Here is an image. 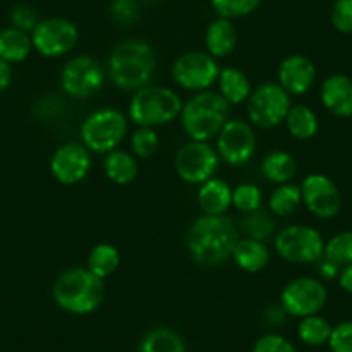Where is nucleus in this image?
Returning a JSON list of instances; mask_svg holds the SVG:
<instances>
[{
	"label": "nucleus",
	"instance_id": "1",
	"mask_svg": "<svg viewBox=\"0 0 352 352\" xmlns=\"http://www.w3.org/2000/svg\"><path fill=\"white\" fill-rule=\"evenodd\" d=\"M239 240V228L230 216L202 214L188 230L187 250L195 263L212 268L232 257Z\"/></svg>",
	"mask_w": 352,
	"mask_h": 352
},
{
	"label": "nucleus",
	"instance_id": "2",
	"mask_svg": "<svg viewBox=\"0 0 352 352\" xmlns=\"http://www.w3.org/2000/svg\"><path fill=\"white\" fill-rule=\"evenodd\" d=\"M157 67V57L148 42L140 38L123 40L109 54L106 73L111 83L124 92H137L151 85Z\"/></svg>",
	"mask_w": 352,
	"mask_h": 352
},
{
	"label": "nucleus",
	"instance_id": "3",
	"mask_svg": "<svg viewBox=\"0 0 352 352\" xmlns=\"http://www.w3.org/2000/svg\"><path fill=\"white\" fill-rule=\"evenodd\" d=\"M104 280L80 266L60 273L52 287V299L57 307L74 316H85L97 311L104 302Z\"/></svg>",
	"mask_w": 352,
	"mask_h": 352
},
{
	"label": "nucleus",
	"instance_id": "4",
	"mask_svg": "<svg viewBox=\"0 0 352 352\" xmlns=\"http://www.w3.org/2000/svg\"><path fill=\"white\" fill-rule=\"evenodd\" d=\"M232 120V106L218 92L194 94L180 113L182 128L190 140L209 142L216 138Z\"/></svg>",
	"mask_w": 352,
	"mask_h": 352
},
{
	"label": "nucleus",
	"instance_id": "5",
	"mask_svg": "<svg viewBox=\"0 0 352 352\" xmlns=\"http://www.w3.org/2000/svg\"><path fill=\"white\" fill-rule=\"evenodd\" d=\"M182 107V97L173 88L147 85L131 96L128 104V120L137 126H164L180 118Z\"/></svg>",
	"mask_w": 352,
	"mask_h": 352
},
{
	"label": "nucleus",
	"instance_id": "6",
	"mask_svg": "<svg viewBox=\"0 0 352 352\" xmlns=\"http://www.w3.org/2000/svg\"><path fill=\"white\" fill-rule=\"evenodd\" d=\"M128 116L116 107H102L88 114L80 126L81 144L94 154L116 151L128 135Z\"/></svg>",
	"mask_w": 352,
	"mask_h": 352
},
{
	"label": "nucleus",
	"instance_id": "7",
	"mask_svg": "<svg viewBox=\"0 0 352 352\" xmlns=\"http://www.w3.org/2000/svg\"><path fill=\"white\" fill-rule=\"evenodd\" d=\"M273 247L278 257L292 264H314L323 259L324 240L309 225H289L273 236Z\"/></svg>",
	"mask_w": 352,
	"mask_h": 352
},
{
	"label": "nucleus",
	"instance_id": "8",
	"mask_svg": "<svg viewBox=\"0 0 352 352\" xmlns=\"http://www.w3.org/2000/svg\"><path fill=\"white\" fill-rule=\"evenodd\" d=\"M292 107L289 94L273 81H264L252 88L247 99V118L252 126L270 130L285 123V118Z\"/></svg>",
	"mask_w": 352,
	"mask_h": 352
},
{
	"label": "nucleus",
	"instance_id": "9",
	"mask_svg": "<svg viewBox=\"0 0 352 352\" xmlns=\"http://www.w3.org/2000/svg\"><path fill=\"white\" fill-rule=\"evenodd\" d=\"M106 67L92 56H74L60 69V90L73 99H90L106 83Z\"/></svg>",
	"mask_w": 352,
	"mask_h": 352
},
{
	"label": "nucleus",
	"instance_id": "10",
	"mask_svg": "<svg viewBox=\"0 0 352 352\" xmlns=\"http://www.w3.org/2000/svg\"><path fill=\"white\" fill-rule=\"evenodd\" d=\"M218 59L204 50H190L176 57L171 67V76L182 90L187 92H206L218 81L219 76Z\"/></svg>",
	"mask_w": 352,
	"mask_h": 352
},
{
	"label": "nucleus",
	"instance_id": "11",
	"mask_svg": "<svg viewBox=\"0 0 352 352\" xmlns=\"http://www.w3.org/2000/svg\"><path fill=\"white\" fill-rule=\"evenodd\" d=\"M219 162L221 159L209 142L190 140L182 145L175 155L176 175L188 185H202L214 178Z\"/></svg>",
	"mask_w": 352,
	"mask_h": 352
},
{
	"label": "nucleus",
	"instance_id": "12",
	"mask_svg": "<svg viewBox=\"0 0 352 352\" xmlns=\"http://www.w3.org/2000/svg\"><path fill=\"white\" fill-rule=\"evenodd\" d=\"M80 42V30L71 19L47 18L40 19L32 32L33 50L47 59L67 56Z\"/></svg>",
	"mask_w": 352,
	"mask_h": 352
},
{
	"label": "nucleus",
	"instance_id": "13",
	"mask_svg": "<svg viewBox=\"0 0 352 352\" xmlns=\"http://www.w3.org/2000/svg\"><path fill=\"white\" fill-rule=\"evenodd\" d=\"M216 152L221 162L233 168L249 164L257 151V137L252 124L243 120H230L216 137Z\"/></svg>",
	"mask_w": 352,
	"mask_h": 352
},
{
	"label": "nucleus",
	"instance_id": "14",
	"mask_svg": "<svg viewBox=\"0 0 352 352\" xmlns=\"http://www.w3.org/2000/svg\"><path fill=\"white\" fill-rule=\"evenodd\" d=\"M328 299L327 287L313 276H299L283 287L280 306L292 318H306L318 314Z\"/></svg>",
	"mask_w": 352,
	"mask_h": 352
},
{
	"label": "nucleus",
	"instance_id": "15",
	"mask_svg": "<svg viewBox=\"0 0 352 352\" xmlns=\"http://www.w3.org/2000/svg\"><path fill=\"white\" fill-rule=\"evenodd\" d=\"M300 195L302 204L316 218L328 219L338 214L342 208V195L331 178L321 173H311L302 180Z\"/></svg>",
	"mask_w": 352,
	"mask_h": 352
},
{
	"label": "nucleus",
	"instance_id": "16",
	"mask_svg": "<svg viewBox=\"0 0 352 352\" xmlns=\"http://www.w3.org/2000/svg\"><path fill=\"white\" fill-rule=\"evenodd\" d=\"M90 169H92V152L78 142L60 145L50 157V173L60 185L66 187L83 182Z\"/></svg>",
	"mask_w": 352,
	"mask_h": 352
},
{
	"label": "nucleus",
	"instance_id": "17",
	"mask_svg": "<svg viewBox=\"0 0 352 352\" xmlns=\"http://www.w3.org/2000/svg\"><path fill=\"white\" fill-rule=\"evenodd\" d=\"M314 80H316V67L309 57L302 54H290L280 63L278 85L290 97L304 96L309 92Z\"/></svg>",
	"mask_w": 352,
	"mask_h": 352
},
{
	"label": "nucleus",
	"instance_id": "18",
	"mask_svg": "<svg viewBox=\"0 0 352 352\" xmlns=\"http://www.w3.org/2000/svg\"><path fill=\"white\" fill-rule=\"evenodd\" d=\"M321 104L338 118L352 116V80L345 74H331L321 83Z\"/></svg>",
	"mask_w": 352,
	"mask_h": 352
},
{
	"label": "nucleus",
	"instance_id": "19",
	"mask_svg": "<svg viewBox=\"0 0 352 352\" xmlns=\"http://www.w3.org/2000/svg\"><path fill=\"white\" fill-rule=\"evenodd\" d=\"M232 190L233 188L230 187L228 182L218 178V176L199 185L197 204L201 208L202 214H226V211L232 208Z\"/></svg>",
	"mask_w": 352,
	"mask_h": 352
},
{
	"label": "nucleus",
	"instance_id": "20",
	"mask_svg": "<svg viewBox=\"0 0 352 352\" xmlns=\"http://www.w3.org/2000/svg\"><path fill=\"white\" fill-rule=\"evenodd\" d=\"M206 52L211 54L214 59L228 57L235 50L239 42V33H236L233 21L225 18H216L206 30Z\"/></svg>",
	"mask_w": 352,
	"mask_h": 352
},
{
	"label": "nucleus",
	"instance_id": "21",
	"mask_svg": "<svg viewBox=\"0 0 352 352\" xmlns=\"http://www.w3.org/2000/svg\"><path fill=\"white\" fill-rule=\"evenodd\" d=\"M232 259L242 272L259 273L270 264L272 252L264 242L254 239H240L233 249Z\"/></svg>",
	"mask_w": 352,
	"mask_h": 352
},
{
	"label": "nucleus",
	"instance_id": "22",
	"mask_svg": "<svg viewBox=\"0 0 352 352\" xmlns=\"http://www.w3.org/2000/svg\"><path fill=\"white\" fill-rule=\"evenodd\" d=\"M218 94L230 104V106H240L245 104L252 92L249 76L239 67H223L218 76Z\"/></svg>",
	"mask_w": 352,
	"mask_h": 352
},
{
	"label": "nucleus",
	"instance_id": "23",
	"mask_svg": "<svg viewBox=\"0 0 352 352\" xmlns=\"http://www.w3.org/2000/svg\"><path fill=\"white\" fill-rule=\"evenodd\" d=\"M296 157L287 151H272L261 161V175L275 185L290 184L297 175Z\"/></svg>",
	"mask_w": 352,
	"mask_h": 352
},
{
	"label": "nucleus",
	"instance_id": "24",
	"mask_svg": "<svg viewBox=\"0 0 352 352\" xmlns=\"http://www.w3.org/2000/svg\"><path fill=\"white\" fill-rule=\"evenodd\" d=\"M104 175L116 185H130L137 180L138 176V161L131 152L111 151L104 155L102 161Z\"/></svg>",
	"mask_w": 352,
	"mask_h": 352
},
{
	"label": "nucleus",
	"instance_id": "25",
	"mask_svg": "<svg viewBox=\"0 0 352 352\" xmlns=\"http://www.w3.org/2000/svg\"><path fill=\"white\" fill-rule=\"evenodd\" d=\"M33 50L32 35L12 26L0 32V59L9 64L23 63Z\"/></svg>",
	"mask_w": 352,
	"mask_h": 352
},
{
	"label": "nucleus",
	"instance_id": "26",
	"mask_svg": "<svg viewBox=\"0 0 352 352\" xmlns=\"http://www.w3.org/2000/svg\"><path fill=\"white\" fill-rule=\"evenodd\" d=\"M121 264V254L113 243H97L87 257V268L99 278L106 280L116 273Z\"/></svg>",
	"mask_w": 352,
	"mask_h": 352
},
{
	"label": "nucleus",
	"instance_id": "27",
	"mask_svg": "<svg viewBox=\"0 0 352 352\" xmlns=\"http://www.w3.org/2000/svg\"><path fill=\"white\" fill-rule=\"evenodd\" d=\"M285 126L296 140H311L318 133L320 121L311 107L299 104V106L290 107L285 118Z\"/></svg>",
	"mask_w": 352,
	"mask_h": 352
},
{
	"label": "nucleus",
	"instance_id": "28",
	"mask_svg": "<svg viewBox=\"0 0 352 352\" xmlns=\"http://www.w3.org/2000/svg\"><path fill=\"white\" fill-rule=\"evenodd\" d=\"M302 204V195H300V187L296 184H283L273 190L268 201V211L275 218H289Z\"/></svg>",
	"mask_w": 352,
	"mask_h": 352
},
{
	"label": "nucleus",
	"instance_id": "29",
	"mask_svg": "<svg viewBox=\"0 0 352 352\" xmlns=\"http://www.w3.org/2000/svg\"><path fill=\"white\" fill-rule=\"evenodd\" d=\"M140 352H187V345L178 331L159 327L145 333L142 338Z\"/></svg>",
	"mask_w": 352,
	"mask_h": 352
},
{
	"label": "nucleus",
	"instance_id": "30",
	"mask_svg": "<svg viewBox=\"0 0 352 352\" xmlns=\"http://www.w3.org/2000/svg\"><path fill=\"white\" fill-rule=\"evenodd\" d=\"M242 230L245 233L247 239L259 240V242H268L275 236L276 233V223L275 216L268 211V209H257V211L249 212L243 216Z\"/></svg>",
	"mask_w": 352,
	"mask_h": 352
},
{
	"label": "nucleus",
	"instance_id": "31",
	"mask_svg": "<svg viewBox=\"0 0 352 352\" xmlns=\"http://www.w3.org/2000/svg\"><path fill=\"white\" fill-rule=\"evenodd\" d=\"M331 324L328 323V320H324L323 316H318V314H311V316L300 318L299 327H297V335H299L300 340L306 345H323L328 344V338L331 335Z\"/></svg>",
	"mask_w": 352,
	"mask_h": 352
},
{
	"label": "nucleus",
	"instance_id": "32",
	"mask_svg": "<svg viewBox=\"0 0 352 352\" xmlns=\"http://www.w3.org/2000/svg\"><path fill=\"white\" fill-rule=\"evenodd\" d=\"M209 2L218 18L230 19V21L247 18L261 6V0H209Z\"/></svg>",
	"mask_w": 352,
	"mask_h": 352
},
{
	"label": "nucleus",
	"instance_id": "33",
	"mask_svg": "<svg viewBox=\"0 0 352 352\" xmlns=\"http://www.w3.org/2000/svg\"><path fill=\"white\" fill-rule=\"evenodd\" d=\"M232 206L242 214L257 211L263 206V192L256 184H250V182L236 185L232 190Z\"/></svg>",
	"mask_w": 352,
	"mask_h": 352
},
{
	"label": "nucleus",
	"instance_id": "34",
	"mask_svg": "<svg viewBox=\"0 0 352 352\" xmlns=\"http://www.w3.org/2000/svg\"><path fill=\"white\" fill-rule=\"evenodd\" d=\"M324 259L344 268L352 263V232H340L324 242Z\"/></svg>",
	"mask_w": 352,
	"mask_h": 352
},
{
	"label": "nucleus",
	"instance_id": "35",
	"mask_svg": "<svg viewBox=\"0 0 352 352\" xmlns=\"http://www.w3.org/2000/svg\"><path fill=\"white\" fill-rule=\"evenodd\" d=\"M159 135L155 128L138 126L131 133V154L137 159H151L159 151Z\"/></svg>",
	"mask_w": 352,
	"mask_h": 352
},
{
	"label": "nucleus",
	"instance_id": "36",
	"mask_svg": "<svg viewBox=\"0 0 352 352\" xmlns=\"http://www.w3.org/2000/svg\"><path fill=\"white\" fill-rule=\"evenodd\" d=\"M109 14L116 25L131 26L140 18V8L137 0H113Z\"/></svg>",
	"mask_w": 352,
	"mask_h": 352
},
{
	"label": "nucleus",
	"instance_id": "37",
	"mask_svg": "<svg viewBox=\"0 0 352 352\" xmlns=\"http://www.w3.org/2000/svg\"><path fill=\"white\" fill-rule=\"evenodd\" d=\"M9 19H11L12 28L21 30V32L30 33V35H32V32L40 23L38 12L33 8H30V6H16L11 11Z\"/></svg>",
	"mask_w": 352,
	"mask_h": 352
},
{
	"label": "nucleus",
	"instance_id": "38",
	"mask_svg": "<svg viewBox=\"0 0 352 352\" xmlns=\"http://www.w3.org/2000/svg\"><path fill=\"white\" fill-rule=\"evenodd\" d=\"M252 352H297L296 345L289 338L278 333H266L254 344Z\"/></svg>",
	"mask_w": 352,
	"mask_h": 352
},
{
	"label": "nucleus",
	"instance_id": "39",
	"mask_svg": "<svg viewBox=\"0 0 352 352\" xmlns=\"http://www.w3.org/2000/svg\"><path fill=\"white\" fill-rule=\"evenodd\" d=\"M328 345L331 352H352V321H342L331 328Z\"/></svg>",
	"mask_w": 352,
	"mask_h": 352
},
{
	"label": "nucleus",
	"instance_id": "40",
	"mask_svg": "<svg viewBox=\"0 0 352 352\" xmlns=\"http://www.w3.org/2000/svg\"><path fill=\"white\" fill-rule=\"evenodd\" d=\"M330 18L337 32L352 33V0H335Z\"/></svg>",
	"mask_w": 352,
	"mask_h": 352
},
{
	"label": "nucleus",
	"instance_id": "41",
	"mask_svg": "<svg viewBox=\"0 0 352 352\" xmlns=\"http://www.w3.org/2000/svg\"><path fill=\"white\" fill-rule=\"evenodd\" d=\"M12 83V67L11 64L0 59V94L6 92Z\"/></svg>",
	"mask_w": 352,
	"mask_h": 352
},
{
	"label": "nucleus",
	"instance_id": "42",
	"mask_svg": "<svg viewBox=\"0 0 352 352\" xmlns=\"http://www.w3.org/2000/svg\"><path fill=\"white\" fill-rule=\"evenodd\" d=\"M318 263H320V273L323 278L331 280V278H337V276L340 275V266H337V264L331 263V261L324 259L323 257V259L318 261Z\"/></svg>",
	"mask_w": 352,
	"mask_h": 352
},
{
	"label": "nucleus",
	"instance_id": "43",
	"mask_svg": "<svg viewBox=\"0 0 352 352\" xmlns=\"http://www.w3.org/2000/svg\"><path fill=\"white\" fill-rule=\"evenodd\" d=\"M287 313L282 306H270L268 309L264 311V320L272 324H280L285 320Z\"/></svg>",
	"mask_w": 352,
	"mask_h": 352
},
{
	"label": "nucleus",
	"instance_id": "44",
	"mask_svg": "<svg viewBox=\"0 0 352 352\" xmlns=\"http://www.w3.org/2000/svg\"><path fill=\"white\" fill-rule=\"evenodd\" d=\"M338 283L345 292L352 294V263L342 268L340 275H338Z\"/></svg>",
	"mask_w": 352,
	"mask_h": 352
},
{
	"label": "nucleus",
	"instance_id": "45",
	"mask_svg": "<svg viewBox=\"0 0 352 352\" xmlns=\"http://www.w3.org/2000/svg\"><path fill=\"white\" fill-rule=\"evenodd\" d=\"M151 2H157V0H151Z\"/></svg>",
	"mask_w": 352,
	"mask_h": 352
}]
</instances>
